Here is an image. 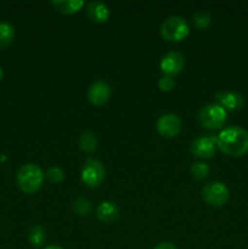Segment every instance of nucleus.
<instances>
[{"label": "nucleus", "instance_id": "aec40b11", "mask_svg": "<svg viewBox=\"0 0 248 249\" xmlns=\"http://www.w3.org/2000/svg\"><path fill=\"white\" fill-rule=\"evenodd\" d=\"M192 22L196 28L206 29L212 23V16L206 11H197L192 16Z\"/></svg>", "mask_w": 248, "mask_h": 249}, {"label": "nucleus", "instance_id": "4468645a", "mask_svg": "<svg viewBox=\"0 0 248 249\" xmlns=\"http://www.w3.org/2000/svg\"><path fill=\"white\" fill-rule=\"evenodd\" d=\"M51 5L55 7L56 11L63 15H72L79 11L85 2L83 0H53Z\"/></svg>", "mask_w": 248, "mask_h": 249}, {"label": "nucleus", "instance_id": "6ab92c4d", "mask_svg": "<svg viewBox=\"0 0 248 249\" xmlns=\"http://www.w3.org/2000/svg\"><path fill=\"white\" fill-rule=\"evenodd\" d=\"M209 172H211V168L204 162H195L190 167V173H191L192 178H195L196 180L206 179Z\"/></svg>", "mask_w": 248, "mask_h": 249}, {"label": "nucleus", "instance_id": "9d476101", "mask_svg": "<svg viewBox=\"0 0 248 249\" xmlns=\"http://www.w3.org/2000/svg\"><path fill=\"white\" fill-rule=\"evenodd\" d=\"M216 151V140L208 138V136H201L196 139L190 145V152L195 157L202 158V160H208L215 155Z\"/></svg>", "mask_w": 248, "mask_h": 249}, {"label": "nucleus", "instance_id": "f3484780", "mask_svg": "<svg viewBox=\"0 0 248 249\" xmlns=\"http://www.w3.org/2000/svg\"><path fill=\"white\" fill-rule=\"evenodd\" d=\"M28 240L33 247H41L46 241V231L40 225H33L28 231Z\"/></svg>", "mask_w": 248, "mask_h": 249}, {"label": "nucleus", "instance_id": "5701e85b", "mask_svg": "<svg viewBox=\"0 0 248 249\" xmlns=\"http://www.w3.org/2000/svg\"><path fill=\"white\" fill-rule=\"evenodd\" d=\"M153 249H177V248L170 242H162V243H159V245L156 246Z\"/></svg>", "mask_w": 248, "mask_h": 249}, {"label": "nucleus", "instance_id": "2eb2a0df", "mask_svg": "<svg viewBox=\"0 0 248 249\" xmlns=\"http://www.w3.org/2000/svg\"><path fill=\"white\" fill-rule=\"evenodd\" d=\"M79 147L85 153H94L97 148V138L91 130H84L79 135Z\"/></svg>", "mask_w": 248, "mask_h": 249}, {"label": "nucleus", "instance_id": "20e7f679", "mask_svg": "<svg viewBox=\"0 0 248 249\" xmlns=\"http://www.w3.org/2000/svg\"><path fill=\"white\" fill-rule=\"evenodd\" d=\"M228 113L224 107L219 104H209L206 105L199 109L197 114L198 123L207 129H220L225 124Z\"/></svg>", "mask_w": 248, "mask_h": 249}, {"label": "nucleus", "instance_id": "412c9836", "mask_svg": "<svg viewBox=\"0 0 248 249\" xmlns=\"http://www.w3.org/2000/svg\"><path fill=\"white\" fill-rule=\"evenodd\" d=\"M45 178L50 184H58V182H61L65 179V173H63V170L60 167L53 165V167L49 168L45 174Z\"/></svg>", "mask_w": 248, "mask_h": 249}, {"label": "nucleus", "instance_id": "f8f14e48", "mask_svg": "<svg viewBox=\"0 0 248 249\" xmlns=\"http://www.w3.org/2000/svg\"><path fill=\"white\" fill-rule=\"evenodd\" d=\"M85 12L90 21L95 23H105L109 18V9L105 2L97 1H89L85 5Z\"/></svg>", "mask_w": 248, "mask_h": 249}, {"label": "nucleus", "instance_id": "39448f33", "mask_svg": "<svg viewBox=\"0 0 248 249\" xmlns=\"http://www.w3.org/2000/svg\"><path fill=\"white\" fill-rule=\"evenodd\" d=\"M105 177H106V169L100 160L95 158H88L85 160L80 172L83 184L90 189H95L104 182Z\"/></svg>", "mask_w": 248, "mask_h": 249}, {"label": "nucleus", "instance_id": "7ed1b4c3", "mask_svg": "<svg viewBox=\"0 0 248 249\" xmlns=\"http://www.w3.org/2000/svg\"><path fill=\"white\" fill-rule=\"evenodd\" d=\"M160 36L167 41L177 43L189 36L190 26L186 19L181 16H169L160 24Z\"/></svg>", "mask_w": 248, "mask_h": 249}, {"label": "nucleus", "instance_id": "a211bd4d", "mask_svg": "<svg viewBox=\"0 0 248 249\" xmlns=\"http://www.w3.org/2000/svg\"><path fill=\"white\" fill-rule=\"evenodd\" d=\"M72 207L74 213L79 216H88L92 212L91 202L87 198H83V197L75 199Z\"/></svg>", "mask_w": 248, "mask_h": 249}, {"label": "nucleus", "instance_id": "423d86ee", "mask_svg": "<svg viewBox=\"0 0 248 249\" xmlns=\"http://www.w3.org/2000/svg\"><path fill=\"white\" fill-rule=\"evenodd\" d=\"M201 195L204 202L213 207L225 206L230 198V191L228 186L220 181H212L204 185Z\"/></svg>", "mask_w": 248, "mask_h": 249}, {"label": "nucleus", "instance_id": "f257e3e1", "mask_svg": "<svg viewBox=\"0 0 248 249\" xmlns=\"http://www.w3.org/2000/svg\"><path fill=\"white\" fill-rule=\"evenodd\" d=\"M216 146L230 157H241L248 152V133L241 126H230L219 134Z\"/></svg>", "mask_w": 248, "mask_h": 249}, {"label": "nucleus", "instance_id": "1a4fd4ad", "mask_svg": "<svg viewBox=\"0 0 248 249\" xmlns=\"http://www.w3.org/2000/svg\"><path fill=\"white\" fill-rule=\"evenodd\" d=\"M112 90L109 85L104 80H97L94 82L88 89V100L94 106L100 107L104 106L111 99Z\"/></svg>", "mask_w": 248, "mask_h": 249}, {"label": "nucleus", "instance_id": "9b49d317", "mask_svg": "<svg viewBox=\"0 0 248 249\" xmlns=\"http://www.w3.org/2000/svg\"><path fill=\"white\" fill-rule=\"evenodd\" d=\"M215 99L221 107L230 111H238L245 105V96L236 91H219L215 94Z\"/></svg>", "mask_w": 248, "mask_h": 249}, {"label": "nucleus", "instance_id": "ddd939ff", "mask_svg": "<svg viewBox=\"0 0 248 249\" xmlns=\"http://www.w3.org/2000/svg\"><path fill=\"white\" fill-rule=\"evenodd\" d=\"M119 208L114 202L105 201L96 208V216L100 221L105 224H112L119 218Z\"/></svg>", "mask_w": 248, "mask_h": 249}, {"label": "nucleus", "instance_id": "f03ea898", "mask_svg": "<svg viewBox=\"0 0 248 249\" xmlns=\"http://www.w3.org/2000/svg\"><path fill=\"white\" fill-rule=\"evenodd\" d=\"M43 170L33 163H28L24 164L17 170L16 174V182L18 189L22 192L27 195L35 194L39 189L41 187L44 181Z\"/></svg>", "mask_w": 248, "mask_h": 249}, {"label": "nucleus", "instance_id": "393cba45", "mask_svg": "<svg viewBox=\"0 0 248 249\" xmlns=\"http://www.w3.org/2000/svg\"><path fill=\"white\" fill-rule=\"evenodd\" d=\"M2 75H4V73H2V70H1V67H0V80L2 79Z\"/></svg>", "mask_w": 248, "mask_h": 249}, {"label": "nucleus", "instance_id": "4be33fe9", "mask_svg": "<svg viewBox=\"0 0 248 249\" xmlns=\"http://www.w3.org/2000/svg\"><path fill=\"white\" fill-rule=\"evenodd\" d=\"M158 88L162 91H170L175 88V80L173 77L169 75H163L159 80H158Z\"/></svg>", "mask_w": 248, "mask_h": 249}, {"label": "nucleus", "instance_id": "b1692460", "mask_svg": "<svg viewBox=\"0 0 248 249\" xmlns=\"http://www.w3.org/2000/svg\"><path fill=\"white\" fill-rule=\"evenodd\" d=\"M44 249H63V248H62V247H60V246L51 245V246H48V247H45Z\"/></svg>", "mask_w": 248, "mask_h": 249}, {"label": "nucleus", "instance_id": "6e6552de", "mask_svg": "<svg viewBox=\"0 0 248 249\" xmlns=\"http://www.w3.org/2000/svg\"><path fill=\"white\" fill-rule=\"evenodd\" d=\"M185 66V56L179 51H169L162 57L159 63L160 71L165 75L174 77L179 74Z\"/></svg>", "mask_w": 248, "mask_h": 249}, {"label": "nucleus", "instance_id": "dca6fc26", "mask_svg": "<svg viewBox=\"0 0 248 249\" xmlns=\"http://www.w3.org/2000/svg\"><path fill=\"white\" fill-rule=\"evenodd\" d=\"M15 39V28L9 22H0V49H5Z\"/></svg>", "mask_w": 248, "mask_h": 249}, {"label": "nucleus", "instance_id": "0eeeda50", "mask_svg": "<svg viewBox=\"0 0 248 249\" xmlns=\"http://www.w3.org/2000/svg\"><path fill=\"white\" fill-rule=\"evenodd\" d=\"M156 128L159 135L164 138H175L181 130V119L174 113H165L158 118Z\"/></svg>", "mask_w": 248, "mask_h": 249}]
</instances>
